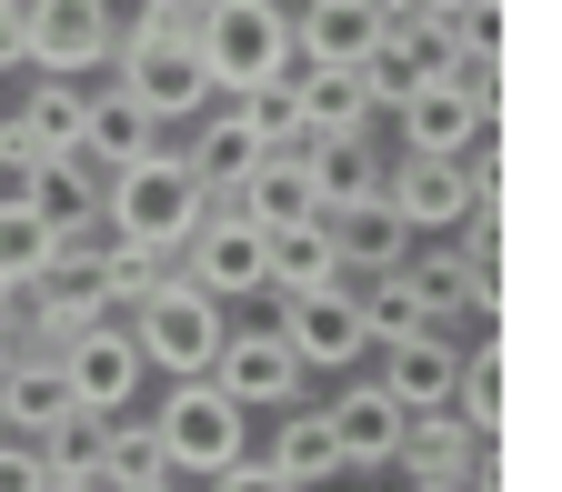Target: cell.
Returning a JSON list of instances; mask_svg holds the SVG:
<instances>
[{
  "mask_svg": "<svg viewBox=\"0 0 562 492\" xmlns=\"http://www.w3.org/2000/svg\"><path fill=\"white\" fill-rule=\"evenodd\" d=\"M101 222L111 242H140V251H181L191 222H201V171L181 152H140L101 181Z\"/></svg>",
  "mask_w": 562,
  "mask_h": 492,
  "instance_id": "obj_1",
  "label": "cell"
},
{
  "mask_svg": "<svg viewBox=\"0 0 562 492\" xmlns=\"http://www.w3.org/2000/svg\"><path fill=\"white\" fill-rule=\"evenodd\" d=\"M191 41H201V70H211L222 101H241V91L292 70V11H281V0H201Z\"/></svg>",
  "mask_w": 562,
  "mask_h": 492,
  "instance_id": "obj_2",
  "label": "cell"
},
{
  "mask_svg": "<svg viewBox=\"0 0 562 492\" xmlns=\"http://www.w3.org/2000/svg\"><path fill=\"white\" fill-rule=\"evenodd\" d=\"M111 60H121V91L151 111V121H201L211 101V70H201V41L181 31V21H121V41H111Z\"/></svg>",
  "mask_w": 562,
  "mask_h": 492,
  "instance_id": "obj_3",
  "label": "cell"
},
{
  "mask_svg": "<svg viewBox=\"0 0 562 492\" xmlns=\"http://www.w3.org/2000/svg\"><path fill=\"white\" fill-rule=\"evenodd\" d=\"M151 433H161V462H171L181 482H211L222 462L251 452V412L211 382V372H181V382L151 402Z\"/></svg>",
  "mask_w": 562,
  "mask_h": 492,
  "instance_id": "obj_4",
  "label": "cell"
},
{
  "mask_svg": "<svg viewBox=\"0 0 562 492\" xmlns=\"http://www.w3.org/2000/svg\"><path fill=\"white\" fill-rule=\"evenodd\" d=\"M121 322H131V342H140V362L181 382V372H211V351H222V332H232V302H211L201 281L171 271L161 292H151V302H131Z\"/></svg>",
  "mask_w": 562,
  "mask_h": 492,
  "instance_id": "obj_5",
  "label": "cell"
},
{
  "mask_svg": "<svg viewBox=\"0 0 562 492\" xmlns=\"http://www.w3.org/2000/svg\"><path fill=\"white\" fill-rule=\"evenodd\" d=\"M121 41V11L111 0H21V70H70L91 81Z\"/></svg>",
  "mask_w": 562,
  "mask_h": 492,
  "instance_id": "obj_6",
  "label": "cell"
},
{
  "mask_svg": "<svg viewBox=\"0 0 562 492\" xmlns=\"http://www.w3.org/2000/svg\"><path fill=\"white\" fill-rule=\"evenodd\" d=\"M171 261H181V281H201L211 302H251L261 292V232L232 211V191H201V222H191V242Z\"/></svg>",
  "mask_w": 562,
  "mask_h": 492,
  "instance_id": "obj_7",
  "label": "cell"
},
{
  "mask_svg": "<svg viewBox=\"0 0 562 492\" xmlns=\"http://www.w3.org/2000/svg\"><path fill=\"white\" fill-rule=\"evenodd\" d=\"M211 382H222L241 412H281V402H302V351L281 342V322H232L222 351H211Z\"/></svg>",
  "mask_w": 562,
  "mask_h": 492,
  "instance_id": "obj_8",
  "label": "cell"
},
{
  "mask_svg": "<svg viewBox=\"0 0 562 492\" xmlns=\"http://www.w3.org/2000/svg\"><path fill=\"white\" fill-rule=\"evenodd\" d=\"M50 362H60V382H70L81 412H131L140 402V372H151V362H140V342H131V322H81Z\"/></svg>",
  "mask_w": 562,
  "mask_h": 492,
  "instance_id": "obj_9",
  "label": "cell"
},
{
  "mask_svg": "<svg viewBox=\"0 0 562 492\" xmlns=\"http://www.w3.org/2000/svg\"><path fill=\"white\" fill-rule=\"evenodd\" d=\"M392 131H402V152H412V161H462L472 141L492 131V101H472L452 70H442V81H422V91L392 101Z\"/></svg>",
  "mask_w": 562,
  "mask_h": 492,
  "instance_id": "obj_10",
  "label": "cell"
},
{
  "mask_svg": "<svg viewBox=\"0 0 562 492\" xmlns=\"http://www.w3.org/2000/svg\"><path fill=\"white\" fill-rule=\"evenodd\" d=\"M281 342L302 351V372H351V362L372 351V332H362V312H351L341 281H322V292H292V302H281Z\"/></svg>",
  "mask_w": 562,
  "mask_h": 492,
  "instance_id": "obj_11",
  "label": "cell"
},
{
  "mask_svg": "<svg viewBox=\"0 0 562 492\" xmlns=\"http://www.w3.org/2000/svg\"><path fill=\"white\" fill-rule=\"evenodd\" d=\"M382 201L402 211V232L412 242H442V232H462L472 222V181H462V161H382Z\"/></svg>",
  "mask_w": 562,
  "mask_h": 492,
  "instance_id": "obj_12",
  "label": "cell"
},
{
  "mask_svg": "<svg viewBox=\"0 0 562 492\" xmlns=\"http://www.w3.org/2000/svg\"><path fill=\"white\" fill-rule=\"evenodd\" d=\"M232 211L251 232H281V222H312V161H302V141H261V161L232 181Z\"/></svg>",
  "mask_w": 562,
  "mask_h": 492,
  "instance_id": "obj_13",
  "label": "cell"
},
{
  "mask_svg": "<svg viewBox=\"0 0 562 492\" xmlns=\"http://www.w3.org/2000/svg\"><path fill=\"white\" fill-rule=\"evenodd\" d=\"M292 111H302V141H372V121H382V101L362 91V70H322V60H302L292 70Z\"/></svg>",
  "mask_w": 562,
  "mask_h": 492,
  "instance_id": "obj_14",
  "label": "cell"
},
{
  "mask_svg": "<svg viewBox=\"0 0 562 492\" xmlns=\"http://www.w3.org/2000/svg\"><path fill=\"white\" fill-rule=\"evenodd\" d=\"M452 372H462V342H452V322H422V332L382 342V392H392L402 412H432V402H452Z\"/></svg>",
  "mask_w": 562,
  "mask_h": 492,
  "instance_id": "obj_15",
  "label": "cell"
},
{
  "mask_svg": "<svg viewBox=\"0 0 562 492\" xmlns=\"http://www.w3.org/2000/svg\"><path fill=\"white\" fill-rule=\"evenodd\" d=\"M91 171H121V161H140V152H161V121L140 111L121 81H91L81 91V141H70Z\"/></svg>",
  "mask_w": 562,
  "mask_h": 492,
  "instance_id": "obj_16",
  "label": "cell"
},
{
  "mask_svg": "<svg viewBox=\"0 0 562 492\" xmlns=\"http://www.w3.org/2000/svg\"><path fill=\"white\" fill-rule=\"evenodd\" d=\"M482 443H492V433H472V422H462L452 402H432V412H402V443H392V472H402V482H462Z\"/></svg>",
  "mask_w": 562,
  "mask_h": 492,
  "instance_id": "obj_17",
  "label": "cell"
},
{
  "mask_svg": "<svg viewBox=\"0 0 562 492\" xmlns=\"http://www.w3.org/2000/svg\"><path fill=\"white\" fill-rule=\"evenodd\" d=\"M101 181H111V171H91L81 152H41V161H21V171H11V191L41 211L50 232H81V222H101Z\"/></svg>",
  "mask_w": 562,
  "mask_h": 492,
  "instance_id": "obj_18",
  "label": "cell"
},
{
  "mask_svg": "<svg viewBox=\"0 0 562 492\" xmlns=\"http://www.w3.org/2000/svg\"><path fill=\"white\" fill-rule=\"evenodd\" d=\"M322 422H331V443H341V472H382L392 443H402V402L382 392V372L351 382L341 402H322Z\"/></svg>",
  "mask_w": 562,
  "mask_h": 492,
  "instance_id": "obj_19",
  "label": "cell"
},
{
  "mask_svg": "<svg viewBox=\"0 0 562 492\" xmlns=\"http://www.w3.org/2000/svg\"><path fill=\"white\" fill-rule=\"evenodd\" d=\"M70 412V382H60V362L50 351H11V362H0V433H21V443H41L50 422Z\"/></svg>",
  "mask_w": 562,
  "mask_h": 492,
  "instance_id": "obj_20",
  "label": "cell"
},
{
  "mask_svg": "<svg viewBox=\"0 0 562 492\" xmlns=\"http://www.w3.org/2000/svg\"><path fill=\"white\" fill-rule=\"evenodd\" d=\"M372 31H382V11H362V0H302V11H292V60L341 70V60L372 51Z\"/></svg>",
  "mask_w": 562,
  "mask_h": 492,
  "instance_id": "obj_21",
  "label": "cell"
},
{
  "mask_svg": "<svg viewBox=\"0 0 562 492\" xmlns=\"http://www.w3.org/2000/svg\"><path fill=\"white\" fill-rule=\"evenodd\" d=\"M181 161L201 171V191H232V181L261 161V131H251V111H241V101H211V111H201V141H191Z\"/></svg>",
  "mask_w": 562,
  "mask_h": 492,
  "instance_id": "obj_22",
  "label": "cell"
},
{
  "mask_svg": "<svg viewBox=\"0 0 562 492\" xmlns=\"http://www.w3.org/2000/svg\"><path fill=\"white\" fill-rule=\"evenodd\" d=\"M331 242H341V281H362V271H392L402 251H412V232H402V211L372 191V201H351V211H331Z\"/></svg>",
  "mask_w": 562,
  "mask_h": 492,
  "instance_id": "obj_23",
  "label": "cell"
},
{
  "mask_svg": "<svg viewBox=\"0 0 562 492\" xmlns=\"http://www.w3.org/2000/svg\"><path fill=\"white\" fill-rule=\"evenodd\" d=\"M261 462H271V472H292L302 492H312V482H341V443H331L322 402H281V433H271Z\"/></svg>",
  "mask_w": 562,
  "mask_h": 492,
  "instance_id": "obj_24",
  "label": "cell"
},
{
  "mask_svg": "<svg viewBox=\"0 0 562 492\" xmlns=\"http://www.w3.org/2000/svg\"><path fill=\"white\" fill-rule=\"evenodd\" d=\"M302 161H312V201H322V222L382 191V161H372V141H302Z\"/></svg>",
  "mask_w": 562,
  "mask_h": 492,
  "instance_id": "obj_25",
  "label": "cell"
},
{
  "mask_svg": "<svg viewBox=\"0 0 562 492\" xmlns=\"http://www.w3.org/2000/svg\"><path fill=\"white\" fill-rule=\"evenodd\" d=\"M351 70H362V91H372L382 111H392L402 91H422V81H442V70H432V60H422V41H412V21H382V31H372V51H362V60H351Z\"/></svg>",
  "mask_w": 562,
  "mask_h": 492,
  "instance_id": "obj_26",
  "label": "cell"
},
{
  "mask_svg": "<svg viewBox=\"0 0 562 492\" xmlns=\"http://www.w3.org/2000/svg\"><path fill=\"white\" fill-rule=\"evenodd\" d=\"M41 271H50V222H41L21 191H0V302L31 292Z\"/></svg>",
  "mask_w": 562,
  "mask_h": 492,
  "instance_id": "obj_27",
  "label": "cell"
},
{
  "mask_svg": "<svg viewBox=\"0 0 562 492\" xmlns=\"http://www.w3.org/2000/svg\"><path fill=\"white\" fill-rule=\"evenodd\" d=\"M101 443H111V412H81V402H70V412L50 422V433H41L31 452H41V472H70V482H101Z\"/></svg>",
  "mask_w": 562,
  "mask_h": 492,
  "instance_id": "obj_28",
  "label": "cell"
},
{
  "mask_svg": "<svg viewBox=\"0 0 562 492\" xmlns=\"http://www.w3.org/2000/svg\"><path fill=\"white\" fill-rule=\"evenodd\" d=\"M341 292H351V312H362L372 351H382V342H402V332H422V302H412L402 261H392V271H362V281H341Z\"/></svg>",
  "mask_w": 562,
  "mask_h": 492,
  "instance_id": "obj_29",
  "label": "cell"
},
{
  "mask_svg": "<svg viewBox=\"0 0 562 492\" xmlns=\"http://www.w3.org/2000/svg\"><path fill=\"white\" fill-rule=\"evenodd\" d=\"M161 433H151V412H111V443H101V482L131 492V482H161Z\"/></svg>",
  "mask_w": 562,
  "mask_h": 492,
  "instance_id": "obj_30",
  "label": "cell"
},
{
  "mask_svg": "<svg viewBox=\"0 0 562 492\" xmlns=\"http://www.w3.org/2000/svg\"><path fill=\"white\" fill-rule=\"evenodd\" d=\"M452 412L472 422V433H503V342H472L462 351V372H452Z\"/></svg>",
  "mask_w": 562,
  "mask_h": 492,
  "instance_id": "obj_31",
  "label": "cell"
},
{
  "mask_svg": "<svg viewBox=\"0 0 562 492\" xmlns=\"http://www.w3.org/2000/svg\"><path fill=\"white\" fill-rule=\"evenodd\" d=\"M211 492H302L292 472H271L261 452H241V462H222V472H211Z\"/></svg>",
  "mask_w": 562,
  "mask_h": 492,
  "instance_id": "obj_32",
  "label": "cell"
},
{
  "mask_svg": "<svg viewBox=\"0 0 562 492\" xmlns=\"http://www.w3.org/2000/svg\"><path fill=\"white\" fill-rule=\"evenodd\" d=\"M50 472H41V452L21 443V433H0V492H41Z\"/></svg>",
  "mask_w": 562,
  "mask_h": 492,
  "instance_id": "obj_33",
  "label": "cell"
},
{
  "mask_svg": "<svg viewBox=\"0 0 562 492\" xmlns=\"http://www.w3.org/2000/svg\"><path fill=\"white\" fill-rule=\"evenodd\" d=\"M0 70H21V0H0Z\"/></svg>",
  "mask_w": 562,
  "mask_h": 492,
  "instance_id": "obj_34",
  "label": "cell"
},
{
  "mask_svg": "<svg viewBox=\"0 0 562 492\" xmlns=\"http://www.w3.org/2000/svg\"><path fill=\"white\" fill-rule=\"evenodd\" d=\"M11 351H21V322H11V302H0V362H11Z\"/></svg>",
  "mask_w": 562,
  "mask_h": 492,
  "instance_id": "obj_35",
  "label": "cell"
},
{
  "mask_svg": "<svg viewBox=\"0 0 562 492\" xmlns=\"http://www.w3.org/2000/svg\"><path fill=\"white\" fill-rule=\"evenodd\" d=\"M41 492H111V482H70V472H50V482H41Z\"/></svg>",
  "mask_w": 562,
  "mask_h": 492,
  "instance_id": "obj_36",
  "label": "cell"
},
{
  "mask_svg": "<svg viewBox=\"0 0 562 492\" xmlns=\"http://www.w3.org/2000/svg\"><path fill=\"white\" fill-rule=\"evenodd\" d=\"M131 492H191V482H181V472H161V482H131Z\"/></svg>",
  "mask_w": 562,
  "mask_h": 492,
  "instance_id": "obj_37",
  "label": "cell"
},
{
  "mask_svg": "<svg viewBox=\"0 0 562 492\" xmlns=\"http://www.w3.org/2000/svg\"><path fill=\"white\" fill-rule=\"evenodd\" d=\"M362 11H382V21H402V11H412V0H362Z\"/></svg>",
  "mask_w": 562,
  "mask_h": 492,
  "instance_id": "obj_38",
  "label": "cell"
},
{
  "mask_svg": "<svg viewBox=\"0 0 562 492\" xmlns=\"http://www.w3.org/2000/svg\"><path fill=\"white\" fill-rule=\"evenodd\" d=\"M402 492H462V482H402Z\"/></svg>",
  "mask_w": 562,
  "mask_h": 492,
  "instance_id": "obj_39",
  "label": "cell"
},
{
  "mask_svg": "<svg viewBox=\"0 0 562 492\" xmlns=\"http://www.w3.org/2000/svg\"><path fill=\"white\" fill-rule=\"evenodd\" d=\"M412 11H462V0H412Z\"/></svg>",
  "mask_w": 562,
  "mask_h": 492,
  "instance_id": "obj_40",
  "label": "cell"
}]
</instances>
